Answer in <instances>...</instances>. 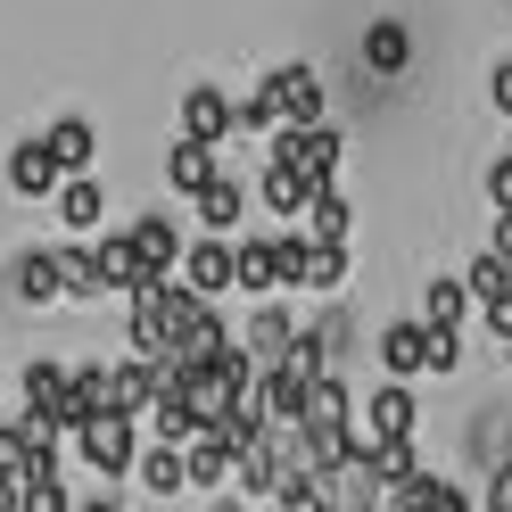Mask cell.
Masks as SVG:
<instances>
[{"mask_svg":"<svg viewBox=\"0 0 512 512\" xmlns=\"http://www.w3.org/2000/svg\"><path fill=\"white\" fill-rule=\"evenodd\" d=\"M256 190H265V207H273V215H298V207H306V199H314L323 182H306L298 166H281V157H265V174H256Z\"/></svg>","mask_w":512,"mask_h":512,"instance_id":"cell-19","label":"cell"},{"mask_svg":"<svg viewBox=\"0 0 512 512\" xmlns=\"http://www.w3.org/2000/svg\"><path fill=\"white\" fill-rule=\"evenodd\" d=\"M232 133H256V141H273V133H281V100H273V83H256L248 100L232 108Z\"/></svg>","mask_w":512,"mask_h":512,"instance_id":"cell-23","label":"cell"},{"mask_svg":"<svg viewBox=\"0 0 512 512\" xmlns=\"http://www.w3.org/2000/svg\"><path fill=\"white\" fill-rule=\"evenodd\" d=\"M199 223H207V232H232V223H240V190L223 182V174L199 190Z\"/></svg>","mask_w":512,"mask_h":512,"instance_id":"cell-26","label":"cell"},{"mask_svg":"<svg viewBox=\"0 0 512 512\" xmlns=\"http://www.w3.org/2000/svg\"><path fill=\"white\" fill-rule=\"evenodd\" d=\"M58 182H67V166L50 157V141H17L9 149V190H17V199H50Z\"/></svg>","mask_w":512,"mask_h":512,"instance_id":"cell-5","label":"cell"},{"mask_svg":"<svg viewBox=\"0 0 512 512\" xmlns=\"http://www.w3.org/2000/svg\"><path fill=\"white\" fill-rule=\"evenodd\" d=\"M273 100H281V124H314L323 116V83H314V67H273Z\"/></svg>","mask_w":512,"mask_h":512,"instance_id":"cell-8","label":"cell"},{"mask_svg":"<svg viewBox=\"0 0 512 512\" xmlns=\"http://www.w3.org/2000/svg\"><path fill=\"white\" fill-rule=\"evenodd\" d=\"M91 248H100V281H108V290H141V281H157V273L141 265V248L124 240V232H108V240H91Z\"/></svg>","mask_w":512,"mask_h":512,"instance_id":"cell-20","label":"cell"},{"mask_svg":"<svg viewBox=\"0 0 512 512\" xmlns=\"http://www.w3.org/2000/svg\"><path fill=\"white\" fill-rule=\"evenodd\" d=\"M174 265H182V281H190V290H199V298H215V290H232V248H223V240H182V256H174Z\"/></svg>","mask_w":512,"mask_h":512,"instance_id":"cell-6","label":"cell"},{"mask_svg":"<svg viewBox=\"0 0 512 512\" xmlns=\"http://www.w3.org/2000/svg\"><path fill=\"white\" fill-rule=\"evenodd\" d=\"M512 290V256H471V306H488V298H504Z\"/></svg>","mask_w":512,"mask_h":512,"instance_id":"cell-25","label":"cell"},{"mask_svg":"<svg viewBox=\"0 0 512 512\" xmlns=\"http://www.w3.org/2000/svg\"><path fill=\"white\" fill-rule=\"evenodd\" d=\"M422 347H430V323H422V314H405V323L380 331V364H389L397 380H413V372H422Z\"/></svg>","mask_w":512,"mask_h":512,"instance_id":"cell-13","label":"cell"},{"mask_svg":"<svg viewBox=\"0 0 512 512\" xmlns=\"http://www.w3.org/2000/svg\"><path fill=\"white\" fill-rule=\"evenodd\" d=\"M124 240L141 248V265H149L157 281H166V273H174V256H182V232H174V215H133V223H124Z\"/></svg>","mask_w":512,"mask_h":512,"instance_id":"cell-7","label":"cell"},{"mask_svg":"<svg viewBox=\"0 0 512 512\" xmlns=\"http://www.w3.org/2000/svg\"><path fill=\"white\" fill-rule=\"evenodd\" d=\"M25 405H34L50 430H75V422H83V389H75V372H67V364H50V356H42V364H25Z\"/></svg>","mask_w":512,"mask_h":512,"instance_id":"cell-4","label":"cell"},{"mask_svg":"<svg viewBox=\"0 0 512 512\" xmlns=\"http://www.w3.org/2000/svg\"><path fill=\"white\" fill-rule=\"evenodd\" d=\"M25 512H67V488H58V471H34V479H25Z\"/></svg>","mask_w":512,"mask_h":512,"instance_id":"cell-28","label":"cell"},{"mask_svg":"<svg viewBox=\"0 0 512 512\" xmlns=\"http://www.w3.org/2000/svg\"><path fill=\"white\" fill-rule=\"evenodd\" d=\"M50 207H58V223H67V240H83V232H100V182H83V174H67V182H58L50 190Z\"/></svg>","mask_w":512,"mask_h":512,"instance_id":"cell-9","label":"cell"},{"mask_svg":"<svg viewBox=\"0 0 512 512\" xmlns=\"http://www.w3.org/2000/svg\"><path fill=\"white\" fill-rule=\"evenodd\" d=\"M488 199H496V215L512 207V157H496V166H488Z\"/></svg>","mask_w":512,"mask_h":512,"instance_id":"cell-30","label":"cell"},{"mask_svg":"<svg viewBox=\"0 0 512 512\" xmlns=\"http://www.w3.org/2000/svg\"><path fill=\"white\" fill-rule=\"evenodd\" d=\"M306 215H314V240H347V199H339L331 182H323V190L306 199Z\"/></svg>","mask_w":512,"mask_h":512,"instance_id":"cell-27","label":"cell"},{"mask_svg":"<svg viewBox=\"0 0 512 512\" xmlns=\"http://www.w3.org/2000/svg\"><path fill=\"white\" fill-rule=\"evenodd\" d=\"M298 256H306V232H281V240H248V248H232V290H248V298L298 290Z\"/></svg>","mask_w":512,"mask_h":512,"instance_id":"cell-2","label":"cell"},{"mask_svg":"<svg viewBox=\"0 0 512 512\" xmlns=\"http://www.w3.org/2000/svg\"><path fill=\"white\" fill-rule=\"evenodd\" d=\"M364 67H372V75H405V67H413V34H405L397 17L364 25Z\"/></svg>","mask_w":512,"mask_h":512,"instance_id":"cell-14","label":"cell"},{"mask_svg":"<svg viewBox=\"0 0 512 512\" xmlns=\"http://www.w3.org/2000/svg\"><path fill=\"white\" fill-rule=\"evenodd\" d=\"M50 157H58V166H67V174H83L91 166V149H100V133H91V116H50Z\"/></svg>","mask_w":512,"mask_h":512,"instance_id":"cell-18","label":"cell"},{"mask_svg":"<svg viewBox=\"0 0 512 512\" xmlns=\"http://www.w3.org/2000/svg\"><path fill=\"white\" fill-rule=\"evenodd\" d=\"M133 463H141V488H149V496H182V488H190V471H182V446H174V438L141 446Z\"/></svg>","mask_w":512,"mask_h":512,"instance_id":"cell-17","label":"cell"},{"mask_svg":"<svg viewBox=\"0 0 512 512\" xmlns=\"http://www.w3.org/2000/svg\"><path fill=\"white\" fill-rule=\"evenodd\" d=\"M488 100H496V108H504V116H512V58H504V67H496V75H488Z\"/></svg>","mask_w":512,"mask_h":512,"instance_id":"cell-32","label":"cell"},{"mask_svg":"<svg viewBox=\"0 0 512 512\" xmlns=\"http://www.w3.org/2000/svg\"><path fill=\"white\" fill-rule=\"evenodd\" d=\"M422 430V405H413L405 380H389V389H372V438H413Z\"/></svg>","mask_w":512,"mask_h":512,"instance_id":"cell-15","label":"cell"},{"mask_svg":"<svg viewBox=\"0 0 512 512\" xmlns=\"http://www.w3.org/2000/svg\"><path fill=\"white\" fill-rule=\"evenodd\" d=\"M504 364H512V331H504Z\"/></svg>","mask_w":512,"mask_h":512,"instance_id":"cell-33","label":"cell"},{"mask_svg":"<svg viewBox=\"0 0 512 512\" xmlns=\"http://www.w3.org/2000/svg\"><path fill=\"white\" fill-rule=\"evenodd\" d=\"M83 446V463L100 471V479H124L141 455V413H124V405H83V422L67 430Z\"/></svg>","mask_w":512,"mask_h":512,"instance_id":"cell-1","label":"cell"},{"mask_svg":"<svg viewBox=\"0 0 512 512\" xmlns=\"http://www.w3.org/2000/svg\"><path fill=\"white\" fill-rule=\"evenodd\" d=\"M166 182L182 190V199H199V190L215 182V141H190V133H182V141L166 149Z\"/></svg>","mask_w":512,"mask_h":512,"instance_id":"cell-10","label":"cell"},{"mask_svg":"<svg viewBox=\"0 0 512 512\" xmlns=\"http://www.w3.org/2000/svg\"><path fill=\"white\" fill-rule=\"evenodd\" d=\"M339 124H323V116H314V124H281V133L265 141V157H281V166H298L306 182H331L339 174Z\"/></svg>","mask_w":512,"mask_h":512,"instance_id":"cell-3","label":"cell"},{"mask_svg":"<svg viewBox=\"0 0 512 512\" xmlns=\"http://www.w3.org/2000/svg\"><path fill=\"white\" fill-rule=\"evenodd\" d=\"M58 290H67V298L108 290V281H100V248H58Z\"/></svg>","mask_w":512,"mask_h":512,"instance_id":"cell-24","label":"cell"},{"mask_svg":"<svg viewBox=\"0 0 512 512\" xmlns=\"http://www.w3.org/2000/svg\"><path fill=\"white\" fill-rule=\"evenodd\" d=\"M17 298H25V306L67 298V290H58V248H25V256H17Z\"/></svg>","mask_w":512,"mask_h":512,"instance_id":"cell-21","label":"cell"},{"mask_svg":"<svg viewBox=\"0 0 512 512\" xmlns=\"http://www.w3.org/2000/svg\"><path fill=\"white\" fill-rule=\"evenodd\" d=\"M182 133H190V141H223V133H232V100H223L215 83L182 91Z\"/></svg>","mask_w":512,"mask_h":512,"instance_id":"cell-11","label":"cell"},{"mask_svg":"<svg viewBox=\"0 0 512 512\" xmlns=\"http://www.w3.org/2000/svg\"><path fill=\"white\" fill-rule=\"evenodd\" d=\"M290 339H298V323H290V314H281V306L265 298V306H256V323H248V339H240V356H248L256 372H265V364H273Z\"/></svg>","mask_w":512,"mask_h":512,"instance_id":"cell-12","label":"cell"},{"mask_svg":"<svg viewBox=\"0 0 512 512\" xmlns=\"http://www.w3.org/2000/svg\"><path fill=\"white\" fill-rule=\"evenodd\" d=\"M488 512H512V463H496V479H488Z\"/></svg>","mask_w":512,"mask_h":512,"instance_id":"cell-31","label":"cell"},{"mask_svg":"<svg viewBox=\"0 0 512 512\" xmlns=\"http://www.w3.org/2000/svg\"><path fill=\"white\" fill-rule=\"evenodd\" d=\"M422 323L430 331H463L471 323V281H455V273L430 281V290H422Z\"/></svg>","mask_w":512,"mask_h":512,"instance_id":"cell-16","label":"cell"},{"mask_svg":"<svg viewBox=\"0 0 512 512\" xmlns=\"http://www.w3.org/2000/svg\"><path fill=\"white\" fill-rule=\"evenodd\" d=\"M463 364V339L455 331H430V347H422V372H455Z\"/></svg>","mask_w":512,"mask_h":512,"instance_id":"cell-29","label":"cell"},{"mask_svg":"<svg viewBox=\"0 0 512 512\" xmlns=\"http://www.w3.org/2000/svg\"><path fill=\"white\" fill-rule=\"evenodd\" d=\"M389 504H422V512H463V496L446 488V479H422V471L389 479Z\"/></svg>","mask_w":512,"mask_h":512,"instance_id":"cell-22","label":"cell"}]
</instances>
